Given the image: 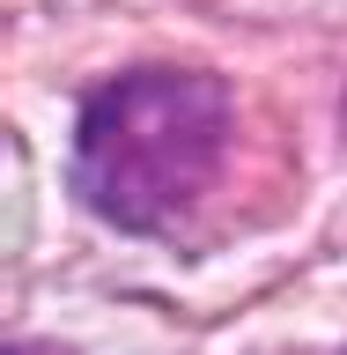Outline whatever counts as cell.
I'll return each instance as SVG.
<instances>
[{"instance_id":"7a4b0ae2","label":"cell","mask_w":347,"mask_h":355,"mask_svg":"<svg viewBox=\"0 0 347 355\" xmlns=\"http://www.w3.org/2000/svg\"><path fill=\"white\" fill-rule=\"evenodd\" d=\"M15 355H60V348H15Z\"/></svg>"},{"instance_id":"6da1fadb","label":"cell","mask_w":347,"mask_h":355,"mask_svg":"<svg viewBox=\"0 0 347 355\" xmlns=\"http://www.w3.org/2000/svg\"><path fill=\"white\" fill-rule=\"evenodd\" d=\"M229 82L193 67H133L82 104L74 171L89 207L133 237H163L215 193L229 163Z\"/></svg>"}]
</instances>
